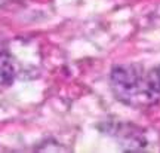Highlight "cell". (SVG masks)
Segmentation results:
<instances>
[{
	"mask_svg": "<svg viewBox=\"0 0 160 153\" xmlns=\"http://www.w3.org/2000/svg\"><path fill=\"white\" fill-rule=\"evenodd\" d=\"M111 89L117 100L132 107H145L160 98V67L120 64L111 70Z\"/></svg>",
	"mask_w": 160,
	"mask_h": 153,
	"instance_id": "cell-1",
	"label": "cell"
},
{
	"mask_svg": "<svg viewBox=\"0 0 160 153\" xmlns=\"http://www.w3.org/2000/svg\"><path fill=\"white\" fill-rule=\"evenodd\" d=\"M15 77V66L8 54L0 52V86L9 85Z\"/></svg>",
	"mask_w": 160,
	"mask_h": 153,
	"instance_id": "cell-2",
	"label": "cell"
}]
</instances>
